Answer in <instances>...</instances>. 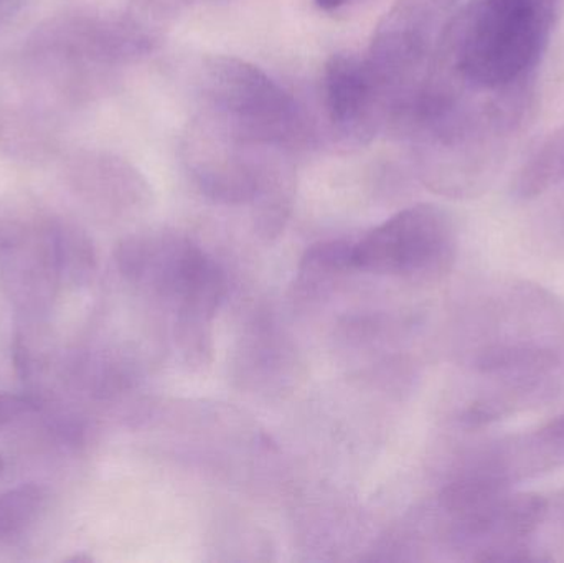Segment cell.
I'll return each mask as SVG.
<instances>
[{
  "label": "cell",
  "instance_id": "6da1fadb",
  "mask_svg": "<svg viewBox=\"0 0 564 563\" xmlns=\"http://www.w3.org/2000/svg\"><path fill=\"white\" fill-rule=\"evenodd\" d=\"M560 9L562 0H473L441 33L434 56L477 91L530 85Z\"/></svg>",
  "mask_w": 564,
  "mask_h": 563
},
{
  "label": "cell",
  "instance_id": "7a4b0ae2",
  "mask_svg": "<svg viewBox=\"0 0 564 563\" xmlns=\"http://www.w3.org/2000/svg\"><path fill=\"white\" fill-rule=\"evenodd\" d=\"M59 217L29 192L0 197V293L19 313H46L63 284Z\"/></svg>",
  "mask_w": 564,
  "mask_h": 563
},
{
  "label": "cell",
  "instance_id": "3957f363",
  "mask_svg": "<svg viewBox=\"0 0 564 563\" xmlns=\"http://www.w3.org/2000/svg\"><path fill=\"white\" fill-rule=\"evenodd\" d=\"M205 109L261 144L292 148L305 136L301 109L267 72L237 56L202 63Z\"/></svg>",
  "mask_w": 564,
  "mask_h": 563
},
{
  "label": "cell",
  "instance_id": "277c9868",
  "mask_svg": "<svg viewBox=\"0 0 564 563\" xmlns=\"http://www.w3.org/2000/svg\"><path fill=\"white\" fill-rule=\"evenodd\" d=\"M284 151L247 138L208 109L192 119L181 145L192 182L205 197L225 205L253 204L264 175Z\"/></svg>",
  "mask_w": 564,
  "mask_h": 563
},
{
  "label": "cell",
  "instance_id": "5b68a950",
  "mask_svg": "<svg viewBox=\"0 0 564 563\" xmlns=\"http://www.w3.org/2000/svg\"><path fill=\"white\" fill-rule=\"evenodd\" d=\"M457 255L453 218L444 208L420 204L398 212L354 247V268L434 283L449 273Z\"/></svg>",
  "mask_w": 564,
  "mask_h": 563
},
{
  "label": "cell",
  "instance_id": "8992f818",
  "mask_svg": "<svg viewBox=\"0 0 564 563\" xmlns=\"http://www.w3.org/2000/svg\"><path fill=\"white\" fill-rule=\"evenodd\" d=\"M437 0H398L375 30L367 59L391 128L423 89L433 66Z\"/></svg>",
  "mask_w": 564,
  "mask_h": 563
},
{
  "label": "cell",
  "instance_id": "52a82bcc",
  "mask_svg": "<svg viewBox=\"0 0 564 563\" xmlns=\"http://www.w3.org/2000/svg\"><path fill=\"white\" fill-rule=\"evenodd\" d=\"M155 48V39L128 17L66 13L35 30L29 42L33 58L72 78L135 62Z\"/></svg>",
  "mask_w": 564,
  "mask_h": 563
},
{
  "label": "cell",
  "instance_id": "ba28073f",
  "mask_svg": "<svg viewBox=\"0 0 564 563\" xmlns=\"http://www.w3.org/2000/svg\"><path fill=\"white\" fill-rule=\"evenodd\" d=\"M325 111L345 141H370L384 126V105L367 59L351 53L332 55L322 75Z\"/></svg>",
  "mask_w": 564,
  "mask_h": 563
},
{
  "label": "cell",
  "instance_id": "9c48e42d",
  "mask_svg": "<svg viewBox=\"0 0 564 563\" xmlns=\"http://www.w3.org/2000/svg\"><path fill=\"white\" fill-rule=\"evenodd\" d=\"M72 184L86 204L106 215H126L149 201L144 177L128 162L102 152L76 159Z\"/></svg>",
  "mask_w": 564,
  "mask_h": 563
},
{
  "label": "cell",
  "instance_id": "30bf717a",
  "mask_svg": "<svg viewBox=\"0 0 564 563\" xmlns=\"http://www.w3.org/2000/svg\"><path fill=\"white\" fill-rule=\"evenodd\" d=\"M507 458L517 479L564 465V413L536 432L506 443Z\"/></svg>",
  "mask_w": 564,
  "mask_h": 563
},
{
  "label": "cell",
  "instance_id": "8fae6325",
  "mask_svg": "<svg viewBox=\"0 0 564 563\" xmlns=\"http://www.w3.org/2000/svg\"><path fill=\"white\" fill-rule=\"evenodd\" d=\"M564 184V126L549 136L523 164L513 182V194L533 201Z\"/></svg>",
  "mask_w": 564,
  "mask_h": 563
},
{
  "label": "cell",
  "instance_id": "7c38bea8",
  "mask_svg": "<svg viewBox=\"0 0 564 563\" xmlns=\"http://www.w3.org/2000/svg\"><path fill=\"white\" fill-rule=\"evenodd\" d=\"M355 243L345 240L321 241L312 245L299 264V293L317 296L335 277L354 268Z\"/></svg>",
  "mask_w": 564,
  "mask_h": 563
},
{
  "label": "cell",
  "instance_id": "4fadbf2b",
  "mask_svg": "<svg viewBox=\"0 0 564 563\" xmlns=\"http://www.w3.org/2000/svg\"><path fill=\"white\" fill-rule=\"evenodd\" d=\"M48 502L43 486L29 483L0 495V544L23 538L39 522Z\"/></svg>",
  "mask_w": 564,
  "mask_h": 563
},
{
  "label": "cell",
  "instance_id": "5bb4252c",
  "mask_svg": "<svg viewBox=\"0 0 564 563\" xmlns=\"http://www.w3.org/2000/svg\"><path fill=\"white\" fill-rule=\"evenodd\" d=\"M58 251L63 283L83 284L93 277L95 245L79 225L59 218Z\"/></svg>",
  "mask_w": 564,
  "mask_h": 563
},
{
  "label": "cell",
  "instance_id": "9a60e30c",
  "mask_svg": "<svg viewBox=\"0 0 564 563\" xmlns=\"http://www.w3.org/2000/svg\"><path fill=\"white\" fill-rule=\"evenodd\" d=\"M33 410H35V403L26 397L0 392V430L7 429L17 420L32 413Z\"/></svg>",
  "mask_w": 564,
  "mask_h": 563
},
{
  "label": "cell",
  "instance_id": "2e32d148",
  "mask_svg": "<svg viewBox=\"0 0 564 563\" xmlns=\"http://www.w3.org/2000/svg\"><path fill=\"white\" fill-rule=\"evenodd\" d=\"M351 0H315V6L322 10H335L340 9V7L347 6Z\"/></svg>",
  "mask_w": 564,
  "mask_h": 563
},
{
  "label": "cell",
  "instance_id": "e0dca14e",
  "mask_svg": "<svg viewBox=\"0 0 564 563\" xmlns=\"http://www.w3.org/2000/svg\"><path fill=\"white\" fill-rule=\"evenodd\" d=\"M437 2H440L441 9H449L457 0H437Z\"/></svg>",
  "mask_w": 564,
  "mask_h": 563
},
{
  "label": "cell",
  "instance_id": "ac0fdd59",
  "mask_svg": "<svg viewBox=\"0 0 564 563\" xmlns=\"http://www.w3.org/2000/svg\"><path fill=\"white\" fill-rule=\"evenodd\" d=\"M3 468H6V463H3V456L0 455V476H2Z\"/></svg>",
  "mask_w": 564,
  "mask_h": 563
},
{
  "label": "cell",
  "instance_id": "d6986e66",
  "mask_svg": "<svg viewBox=\"0 0 564 563\" xmlns=\"http://www.w3.org/2000/svg\"><path fill=\"white\" fill-rule=\"evenodd\" d=\"M0 3H2V0H0Z\"/></svg>",
  "mask_w": 564,
  "mask_h": 563
}]
</instances>
